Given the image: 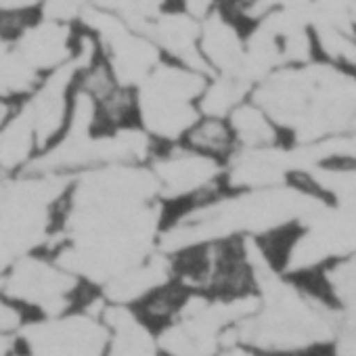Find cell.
I'll use <instances>...</instances> for the list:
<instances>
[{
    "mask_svg": "<svg viewBox=\"0 0 356 356\" xmlns=\"http://www.w3.org/2000/svg\"><path fill=\"white\" fill-rule=\"evenodd\" d=\"M245 28L222 7L200 24V53L210 74H235L245 53Z\"/></svg>",
    "mask_w": 356,
    "mask_h": 356,
    "instance_id": "cell-5",
    "label": "cell"
},
{
    "mask_svg": "<svg viewBox=\"0 0 356 356\" xmlns=\"http://www.w3.org/2000/svg\"><path fill=\"white\" fill-rule=\"evenodd\" d=\"M200 24L187 13L170 7L149 24L145 34L155 42L163 59L210 74L200 53Z\"/></svg>",
    "mask_w": 356,
    "mask_h": 356,
    "instance_id": "cell-6",
    "label": "cell"
},
{
    "mask_svg": "<svg viewBox=\"0 0 356 356\" xmlns=\"http://www.w3.org/2000/svg\"><path fill=\"white\" fill-rule=\"evenodd\" d=\"M157 185V200L168 210L210 202L227 191L225 163L202 155L183 143L159 145L147 163Z\"/></svg>",
    "mask_w": 356,
    "mask_h": 356,
    "instance_id": "cell-3",
    "label": "cell"
},
{
    "mask_svg": "<svg viewBox=\"0 0 356 356\" xmlns=\"http://www.w3.org/2000/svg\"><path fill=\"white\" fill-rule=\"evenodd\" d=\"M181 143L222 163H227L237 151V140L229 120L216 115H197V120L189 126Z\"/></svg>",
    "mask_w": 356,
    "mask_h": 356,
    "instance_id": "cell-10",
    "label": "cell"
},
{
    "mask_svg": "<svg viewBox=\"0 0 356 356\" xmlns=\"http://www.w3.org/2000/svg\"><path fill=\"white\" fill-rule=\"evenodd\" d=\"M227 120L233 128L237 149H273L287 143L281 126L252 97L239 103Z\"/></svg>",
    "mask_w": 356,
    "mask_h": 356,
    "instance_id": "cell-8",
    "label": "cell"
},
{
    "mask_svg": "<svg viewBox=\"0 0 356 356\" xmlns=\"http://www.w3.org/2000/svg\"><path fill=\"white\" fill-rule=\"evenodd\" d=\"M227 0H172V7L187 13L189 17L202 22L206 17H210L214 11L222 9Z\"/></svg>",
    "mask_w": 356,
    "mask_h": 356,
    "instance_id": "cell-12",
    "label": "cell"
},
{
    "mask_svg": "<svg viewBox=\"0 0 356 356\" xmlns=\"http://www.w3.org/2000/svg\"><path fill=\"white\" fill-rule=\"evenodd\" d=\"M78 24L34 17L13 40V51L40 76L70 63Z\"/></svg>",
    "mask_w": 356,
    "mask_h": 356,
    "instance_id": "cell-4",
    "label": "cell"
},
{
    "mask_svg": "<svg viewBox=\"0 0 356 356\" xmlns=\"http://www.w3.org/2000/svg\"><path fill=\"white\" fill-rule=\"evenodd\" d=\"M0 289L30 318H51L76 310L95 291L44 250L22 256L0 277Z\"/></svg>",
    "mask_w": 356,
    "mask_h": 356,
    "instance_id": "cell-2",
    "label": "cell"
},
{
    "mask_svg": "<svg viewBox=\"0 0 356 356\" xmlns=\"http://www.w3.org/2000/svg\"><path fill=\"white\" fill-rule=\"evenodd\" d=\"M252 84H248L243 78L235 74H210L200 101L197 111L200 115H216V118H229V113L250 99Z\"/></svg>",
    "mask_w": 356,
    "mask_h": 356,
    "instance_id": "cell-11",
    "label": "cell"
},
{
    "mask_svg": "<svg viewBox=\"0 0 356 356\" xmlns=\"http://www.w3.org/2000/svg\"><path fill=\"white\" fill-rule=\"evenodd\" d=\"M214 356H258L256 352H252L250 348H245V346H241V343H229V346H225L218 354H214Z\"/></svg>",
    "mask_w": 356,
    "mask_h": 356,
    "instance_id": "cell-13",
    "label": "cell"
},
{
    "mask_svg": "<svg viewBox=\"0 0 356 356\" xmlns=\"http://www.w3.org/2000/svg\"><path fill=\"white\" fill-rule=\"evenodd\" d=\"M210 74L161 59L134 88L136 124L159 145L181 143L197 120V101Z\"/></svg>",
    "mask_w": 356,
    "mask_h": 356,
    "instance_id": "cell-1",
    "label": "cell"
},
{
    "mask_svg": "<svg viewBox=\"0 0 356 356\" xmlns=\"http://www.w3.org/2000/svg\"><path fill=\"white\" fill-rule=\"evenodd\" d=\"M40 155L34 126L24 109H19L0 126V176L26 172Z\"/></svg>",
    "mask_w": 356,
    "mask_h": 356,
    "instance_id": "cell-7",
    "label": "cell"
},
{
    "mask_svg": "<svg viewBox=\"0 0 356 356\" xmlns=\"http://www.w3.org/2000/svg\"><path fill=\"white\" fill-rule=\"evenodd\" d=\"M310 36L316 61L356 74V32L352 28L316 19Z\"/></svg>",
    "mask_w": 356,
    "mask_h": 356,
    "instance_id": "cell-9",
    "label": "cell"
}]
</instances>
